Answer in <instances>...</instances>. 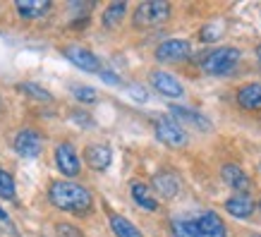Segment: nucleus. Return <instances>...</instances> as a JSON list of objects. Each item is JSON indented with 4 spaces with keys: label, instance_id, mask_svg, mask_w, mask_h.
Here are the masks:
<instances>
[{
    "label": "nucleus",
    "instance_id": "1",
    "mask_svg": "<svg viewBox=\"0 0 261 237\" xmlns=\"http://www.w3.org/2000/svg\"><path fill=\"white\" fill-rule=\"evenodd\" d=\"M48 199L50 204L60 208V211H67V214H87L91 208V194L89 190H84L82 185H74V182H53L50 190H48Z\"/></svg>",
    "mask_w": 261,
    "mask_h": 237
},
{
    "label": "nucleus",
    "instance_id": "2",
    "mask_svg": "<svg viewBox=\"0 0 261 237\" xmlns=\"http://www.w3.org/2000/svg\"><path fill=\"white\" fill-rule=\"evenodd\" d=\"M240 63V50L238 48H230V46H223V48H216L211 53H206L201 58V70L211 77H223V74H230L235 70V65Z\"/></svg>",
    "mask_w": 261,
    "mask_h": 237
},
{
    "label": "nucleus",
    "instance_id": "3",
    "mask_svg": "<svg viewBox=\"0 0 261 237\" xmlns=\"http://www.w3.org/2000/svg\"><path fill=\"white\" fill-rule=\"evenodd\" d=\"M170 17V5L166 0H146L142 5H137L132 22L135 27H159Z\"/></svg>",
    "mask_w": 261,
    "mask_h": 237
},
{
    "label": "nucleus",
    "instance_id": "4",
    "mask_svg": "<svg viewBox=\"0 0 261 237\" xmlns=\"http://www.w3.org/2000/svg\"><path fill=\"white\" fill-rule=\"evenodd\" d=\"M156 137H159L163 144L173 146V149L187 144V132L182 129V125L175 118H161L159 122H156Z\"/></svg>",
    "mask_w": 261,
    "mask_h": 237
},
{
    "label": "nucleus",
    "instance_id": "5",
    "mask_svg": "<svg viewBox=\"0 0 261 237\" xmlns=\"http://www.w3.org/2000/svg\"><path fill=\"white\" fill-rule=\"evenodd\" d=\"M56 163L58 168H60V173L67 175V177H77V175L82 173V161L80 156H77V151H74V146L72 144H58L56 149Z\"/></svg>",
    "mask_w": 261,
    "mask_h": 237
},
{
    "label": "nucleus",
    "instance_id": "6",
    "mask_svg": "<svg viewBox=\"0 0 261 237\" xmlns=\"http://www.w3.org/2000/svg\"><path fill=\"white\" fill-rule=\"evenodd\" d=\"M190 50L192 48L185 39H170V41H163L156 48V58H159L161 63H177V60H187Z\"/></svg>",
    "mask_w": 261,
    "mask_h": 237
},
{
    "label": "nucleus",
    "instance_id": "7",
    "mask_svg": "<svg viewBox=\"0 0 261 237\" xmlns=\"http://www.w3.org/2000/svg\"><path fill=\"white\" fill-rule=\"evenodd\" d=\"M41 146H43V142H41V135L36 132V129H22V132H17L15 151L19 153V156L36 158L41 153Z\"/></svg>",
    "mask_w": 261,
    "mask_h": 237
},
{
    "label": "nucleus",
    "instance_id": "8",
    "mask_svg": "<svg viewBox=\"0 0 261 237\" xmlns=\"http://www.w3.org/2000/svg\"><path fill=\"white\" fill-rule=\"evenodd\" d=\"M63 53H65V58H67L72 65H77V67H80V70H84V72H98V70H101V60H98L91 50H87V48L67 46Z\"/></svg>",
    "mask_w": 261,
    "mask_h": 237
},
{
    "label": "nucleus",
    "instance_id": "9",
    "mask_svg": "<svg viewBox=\"0 0 261 237\" xmlns=\"http://www.w3.org/2000/svg\"><path fill=\"white\" fill-rule=\"evenodd\" d=\"M201 237H225V223L221 221V216L214 211H204V214L194 218Z\"/></svg>",
    "mask_w": 261,
    "mask_h": 237
},
{
    "label": "nucleus",
    "instance_id": "10",
    "mask_svg": "<svg viewBox=\"0 0 261 237\" xmlns=\"http://www.w3.org/2000/svg\"><path fill=\"white\" fill-rule=\"evenodd\" d=\"M151 84L156 87V91H161V94L168 96V98H180V96H185L182 84L173 74H168V72H153V74H151Z\"/></svg>",
    "mask_w": 261,
    "mask_h": 237
},
{
    "label": "nucleus",
    "instance_id": "11",
    "mask_svg": "<svg viewBox=\"0 0 261 237\" xmlns=\"http://www.w3.org/2000/svg\"><path fill=\"white\" fill-rule=\"evenodd\" d=\"M153 190L159 192L163 199H173L177 197V192H180V180H177V175L175 173H156L153 175Z\"/></svg>",
    "mask_w": 261,
    "mask_h": 237
},
{
    "label": "nucleus",
    "instance_id": "12",
    "mask_svg": "<svg viewBox=\"0 0 261 237\" xmlns=\"http://www.w3.org/2000/svg\"><path fill=\"white\" fill-rule=\"evenodd\" d=\"M238 103L245 111H261V84L252 82L238 89Z\"/></svg>",
    "mask_w": 261,
    "mask_h": 237
},
{
    "label": "nucleus",
    "instance_id": "13",
    "mask_svg": "<svg viewBox=\"0 0 261 237\" xmlns=\"http://www.w3.org/2000/svg\"><path fill=\"white\" fill-rule=\"evenodd\" d=\"M221 175H223V180L228 182L232 190H238L240 194H245V192L249 190V177H247L245 170H242L240 166H235V163H228V166H223Z\"/></svg>",
    "mask_w": 261,
    "mask_h": 237
},
{
    "label": "nucleus",
    "instance_id": "14",
    "mask_svg": "<svg viewBox=\"0 0 261 237\" xmlns=\"http://www.w3.org/2000/svg\"><path fill=\"white\" fill-rule=\"evenodd\" d=\"M84 156H87V163L94 170H106V168L111 166V149L108 146H103V144H91V146H87V151H84Z\"/></svg>",
    "mask_w": 261,
    "mask_h": 237
},
{
    "label": "nucleus",
    "instance_id": "15",
    "mask_svg": "<svg viewBox=\"0 0 261 237\" xmlns=\"http://www.w3.org/2000/svg\"><path fill=\"white\" fill-rule=\"evenodd\" d=\"M225 211L235 218H249L254 211V201L249 194H235L225 201Z\"/></svg>",
    "mask_w": 261,
    "mask_h": 237
},
{
    "label": "nucleus",
    "instance_id": "16",
    "mask_svg": "<svg viewBox=\"0 0 261 237\" xmlns=\"http://www.w3.org/2000/svg\"><path fill=\"white\" fill-rule=\"evenodd\" d=\"M170 113L175 115V120L177 122H187V125H192V127H197V129H211V122L204 118V115H199V113H194V111H190V108H180V106H173L170 108Z\"/></svg>",
    "mask_w": 261,
    "mask_h": 237
},
{
    "label": "nucleus",
    "instance_id": "17",
    "mask_svg": "<svg viewBox=\"0 0 261 237\" xmlns=\"http://www.w3.org/2000/svg\"><path fill=\"white\" fill-rule=\"evenodd\" d=\"M17 12L24 17V19H39L41 15H46L48 10H50V3L48 0H36V3H32V0H19L15 5Z\"/></svg>",
    "mask_w": 261,
    "mask_h": 237
},
{
    "label": "nucleus",
    "instance_id": "18",
    "mask_svg": "<svg viewBox=\"0 0 261 237\" xmlns=\"http://www.w3.org/2000/svg\"><path fill=\"white\" fill-rule=\"evenodd\" d=\"M129 190H132V199H135L142 208H146V211H156V208H159L156 197L151 194V190L144 185V182H132V187H129Z\"/></svg>",
    "mask_w": 261,
    "mask_h": 237
},
{
    "label": "nucleus",
    "instance_id": "19",
    "mask_svg": "<svg viewBox=\"0 0 261 237\" xmlns=\"http://www.w3.org/2000/svg\"><path fill=\"white\" fill-rule=\"evenodd\" d=\"M111 228L118 237H142V232L137 230L135 223H129L127 218H122V216L111 214Z\"/></svg>",
    "mask_w": 261,
    "mask_h": 237
},
{
    "label": "nucleus",
    "instance_id": "20",
    "mask_svg": "<svg viewBox=\"0 0 261 237\" xmlns=\"http://www.w3.org/2000/svg\"><path fill=\"white\" fill-rule=\"evenodd\" d=\"M125 10H127L125 3H111V5L106 8V12H103V27H108V29L118 27L122 15H125Z\"/></svg>",
    "mask_w": 261,
    "mask_h": 237
},
{
    "label": "nucleus",
    "instance_id": "21",
    "mask_svg": "<svg viewBox=\"0 0 261 237\" xmlns=\"http://www.w3.org/2000/svg\"><path fill=\"white\" fill-rule=\"evenodd\" d=\"M0 199H15V182L3 168H0Z\"/></svg>",
    "mask_w": 261,
    "mask_h": 237
},
{
    "label": "nucleus",
    "instance_id": "22",
    "mask_svg": "<svg viewBox=\"0 0 261 237\" xmlns=\"http://www.w3.org/2000/svg\"><path fill=\"white\" fill-rule=\"evenodd\" d=\"M72 94H74V98L82 103H94L96 98H98L96 89H91V87H72Z\"/></svg>",
    "mask_w": 261,
    "mask_h": 237
},
{
    "label": "nucleus",
    "instance_id": "23",
    "mask_svg": "<svg viewBox=\"0 0 261 237\" xmlns=\"http://www.w3.org/2000/svg\"><path fill=\"white\" fill-rule=\"evenodd\" d=\"M22 89L27 94H32V98H36V101H43V103L50 101V94H48L46 89H41L39 84H32V82H29V84H22Z\"/></svg>",
    "mask_w": 261,
    "mask_h": 237
},
{
    "label": "nucleus",
    "instance_id": "24",
    "mask_svg": "<svg viewBox=\"0 0 261 237\" xmlns=\"http://www.w3.org/2000/svg\"><path fill=\"white\" fill-rule=\"evenodd\" d=\"M129 91H132V94H135V98H137V101H146V91H144V89H139V87H132V89H129Z\"/></svg>",
    "mask_w": 261,
    "mask_h": 237
},
{
    "label": "nucleus",
    "instance_id": "25",
    "mask_svg": "<svg viewBox=\"0 0 261 237\" xmlns=\"http://www.w3.org/2000/svg\"><path fill=\"white\" fill-rule=\"evenodd\" d=\"M103 79L108 82V84H120V79L113 74V72H103Z\"/></svg>",
    "mask_w": 261,
    "mask_h": 237
},
{
    "label": "nucleus",
    "instance_id": "26",
    "mask_svg": "<svg viewBox=\"0 0 261 237\" xmlns=\"http://www.w3.org/2000/svg\"><path fill=\"white\" fill-rule=\"evenodd\" d=\"M0 221H3V223H10L8 214H5V211H3V208H0Z\"/></svg>",
    "mask_w": 261,
    "mask_h": 237
},
{
    "label": "nucleus",
    "instance_id": "27",
    "mask_svg": "<svg viewBox=\"0 0 261 237\" xmlns=\"http://www.w3.org/2000/svg\"><path fill=\"white\" fill-rule=\"evenodd\" d=\"M256 56H259V63H261V46H259V50H256Z\"/></svg>",
    "mask_w": 261,
    "mask_h": 237
},
{
    "label": "nucleus",
    "instance_id": "28",
    "mask_svg": "<svg viewBox=\"0 0 261 237\" xmlns=\"http://www.w3.org/2000/svg\"><path fill=\"white\" fill-rule=\"evenodd\" d=\"M254 237H261V235H254Z\"/></svg>",
    "mask_w": 261,
    "mask_h": 237
},
{
    "label": "nucleus",
    "instance_id": "29",
    "mask_svg": "<svg viewBox=\"0 0 261 237\" xmlns=\"http://www.w3.org/2000/svg\"><path fill=\"white\" fill-rule=\"evenodd\" d=\"M259 208H261V204H259Z\"/></svg>",
    "mask_w": 261,
    "mask_h": 237
}]
</instances>
